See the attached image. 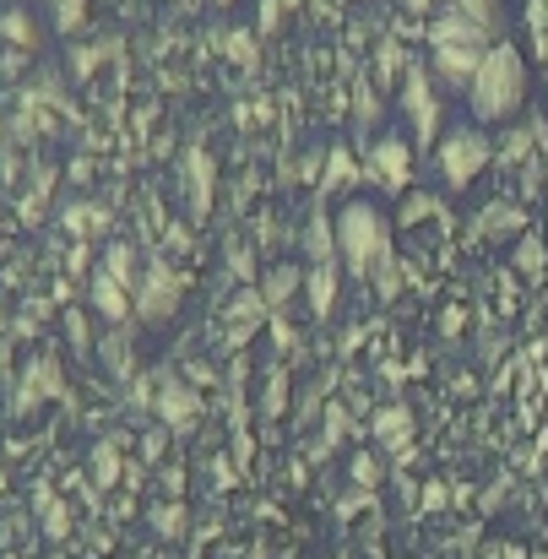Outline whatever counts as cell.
I'll list each match as a JSON object with an SVG mask.
<instances>
[{"label":"cell","instance_id":"cell-2","mask_svg":"<svg viewBox=\"0 0 548 559\" xmlns=\"http://www.w3.org/2000/svg\"><path fill=\"white\" fill-rule=\"evenodd\" d=\"M391 255H396V250H391L385 217H380L369 201H348V206L337 212V261H343V272H348V277H374L380 261H391Z\"/></svg>","mask_w":548,"mask_h":559},{"label":"cell","instance_id":"cell-13","mask_svg":"<svg viewBox=\"0 0 548 559\" xmlns=\"http://www.w3.org/2000/svg\"><path fill=\"white\" fill-rule=\"evenodd\" d=\"M337 272H343V261H315V266L305 272V299H310L315 321H326L332 305H337Z\"/></svg>","mask_w":548,"mask_h":559},{"label":"cell","instance_id":"cell-1","mask_svg":"<svg viewBox=\"0 0 548 559\" xmlns=\"http://www.w3.org/2000/svg\"><path fill=\"white\" fill-rule=\"evenodd\" d=\"M467 98H473L478 120H511L522 109V98H527V60H522V49L516 44H495L484 55Z\"/></svg>","mask_w":548,"mask_h":559},{"label":"cell","instance_id":"cell-14","mask_svg":"<svg viewBox=\"0 0 548 559\" xmlns=\"http://www.w3.org/2000/svg\"><path fill=\"white\" fill-rule=\"evenodd\" d=\"M522 228H527V212L516 201H495V206H484L473 217V234L478 239H500V234H522Z\"/></svg>","mask_w":548,"mask_h":559},{"label":"cell","instance_id":"cell-10","mask_svg":"<svg viewBox=\"0 0 548 559\" xmlns=\"http://www.w3.org/2000/svg\"><path fill=\"white\" fill-rule=\"evenodd\" d=\"M407 175H413V158H407L402 136H380L374 153H369V180H374L380 190H402L407 186Z\"/></svg>","mask_w":548,"mask_h":559},{"label":"cell","instance_id":"cell-30","mask_svg":"<svg viewBox=\"0 0 548 559\" xmlns=\"http://www.w3.org/2000/svg\"><path fill=\"white\" fill-rule=\"evenodd\" d=\"M65 326H71V343H76V354H87V348H93V332H87V321H82V316H65Z\"/></svg>","mask_w":548,"mask_h":559},{"label":"cell","instance_id":"cell-35","mask_svg":"<svg viewBox=\"0 0 548 559\" xmlns=\"http://www.w3.org/2000/svg\"><path fill=\"white\" fill-rule=\"evenodd\" d=\"M374 115H380V109H374V93H369V87H359V120H374Z\"/></svg>","mask_w":548,"mask_h":559},{"label":"cell","instance_id":"cell-32","mask_svg":"<svg viewBox=\"0 0 548 559\" xmlns=\"http://www.w3.org/2000/svg\"><path fill=\"white\" fill-rule=\"evenodd\" d=\"M5 33H16L22 44H33V27H27V16H5Z\"/></svg>","mask_w":548,"mask_h":559},{"label":"cell","instance_id":"cell-27","mask_svg":"<svg viewBox=\"0 0 548 559\" xmlns=\"http://www.w3.org/2000/svg\"><path fill=\"white\" fill-rule=\"evenodd\" d=\"M527 153H533V131H516V136L500 147V164H522Z\"/></svg>","mask_w":548,"mask_h":559},{"label":"cell","instance_id":"cell-16","mask_svg":"<svg viewBox=\"0 0 548 559\" xmlns=\"http://www.w3.org/2000/svg\"><path fill=\"white\" fill-rule=\"evenodd\" d=\"M255 288H261V299H266L272 310H283V305H288V299H294V294L305 288V266L283 261V266H272V272H266V277H261Z\"/></svg>","mask_w":548,"mask_h":559},{"label":"cell","instance_id":"cell-24","mask_svg":"<svg viewBox=\"0 0 548 559\" xmlns=\"http://www.w3.org/2000/svg\"><path fill=\"white\" fill-rule=\"evenodd\" d=\"M402 283H407V266L391 255V261H380V272H374V294L380 299H396L402 294Z\"/></svg>","mask_w":548,"mask_h":559},{"label":"cell","instance_id":"cell-34","mask_svg":"<svg viewBox=\"0 0 548 559\" xmlns=\"http://www.w3.org/2000/svg\"><path fill=\"white\" fill-rule=\"evenodd\" d=\"M272 337H277V348H294V332H288L283 316H272Z\"/></svg>","mask_w":548,"mask_h":559},{"label":"cell","instance_id":"cell-29","mask_svg":"<svg viewBox=\"0 0 548 559\" xmlns=\"http://www.w3.org/2000/svg\"><path fill=\"white\" fill-rule=\"evenodd\" d=\"M429 212H440V201H434V195H413V201L402 206V223H418V217H429Z\"/></svg>","mask_w":548,"mask_h":559},{"label":"cell","instance_id":"cell-31","mask_svg":"<svg viewBox=\"0 0 548 559\" xmlns=\"http://www.w3.org/2000/svg\"><path fill=\"white\" fill-rule=\"evenodd\" d=\"M354 478H359V484H374V478H380V462H374V456H354Z\"/></svg>","mask_w":548,"mask_h":559},{"label":"cell","instance_id":"cell-17","mask_svg":"<svg viewBox=\"0 0 548 559\" xmlns=\"http://www.w3.org/2000/svg\"><path fill=\"white\" fill-rule=\"evenodd\" d=\"M65 234H76V239H93V234H104L109 228V206H98V201H76V206H65Z\"/></svg>","mask_w":548,"mask_h":559},{"label":"cell","instance_id":"cell-3","mask_svg":"<svg viewBox=\"0 0 548 559\" xmlns=\"http://www.w3.org/2000/svg\"><path fill=\"white\" fill-rule=\"evenodd\" d=\"M489 158H495L489 136L473 131V126H462V131H445V142H440V153H434V169L445 175V186L467 190L478 180V169H489Z\"/></svg>","mask_w":548,"mask_h":559},{"label":"cell","instance_id":"cell-22","mask_svg":"<svg viewBox=\"0 0 548 559\" xmlns=\"http://www.w3.org/2000/svg\"><path fill=\"white\" fill-rule=\"evenodd\" d=\"M527 33H533V55L548 66V0H527Z\"/></svg>","mask_w":548,"mask_h":559},{"label":"cell","instance_id":"cell-7","mask_svg":"<svg viewBox=\"0 0 548 559\" xmlns=\"http://www.w3.org/2000/svg\"><path fill=\"white\" fill-rule=\"evenodd\" d=\"M272 305L261 299V288H245V294H234V305H228V348H245L261 326H272Z\"/></svg>","mask_w":548,"mask_h":559},{"label":"cell","instance_id":"cell-20","mask_svg":"<svg viewBox=\"0 0 548 559\" xmlns=\"http://www.w3.org/2000/svg\"><path fill=\"white\" fill-rule=\"evenodd\" d=\"M104 272H109V277H120L131 294H136V283H142V277H136V250H131V245H109V255H104Z\"/></svg>","mask_w":548,"mask_h":559},{"label":"cell","instance_id":"cell-4","mask_svg":"<svg viewBox=\"0 0 548 559\" xmlns=\"http://www.w3.org/2000/svg\"><path fill=\"white\" fill-rule=\"evenodd\" d=\"M131 299H136V316H142V321H169L184 299L180 272H175L169 261H147V272H142V283H136Z\"/></svg>","mask_w":548,"mask_h":559},{"label":"cell","instance_id":"cell-26","mask_svg":"<svg viewBox=\"0 0 548 559\" xmlns=\"http://www.w3.org/2000/svg\"><path fill=\"white\" fill-rule=\"evenodd\" d=\"M38 516H44V533H55V538H60V533L71 527V516H65V506H60V500H49V495L38 500Z\"/></svg>","mask_w":548,"mask_h":559},{"label":"cell","instance_id":"cell-9","mask_svg":"<svg viewBox=\"0 0 548 559\" xmlns=\"http://www.w3.org/2000/svg\"><path fill=\"white\" fill-rule=\"evenodd\" d=\"M489 49H495V44H489ZM489 49H473V44H434V76H440L445 87H473V76H478V66H484Z\"/></svg>","mask_w":548,"mask_h":559},{"label":"cell","instance_id":"cell-18","mask_svg":"<svg viewBox=\"0 0 548 559\" xmlns=\"http://www.w3.org/2000/svg\"><path fill=\"white\" fill-rule=\"evenodd\" d=\"M184 175H190V206H195V217H206V201H212V164H206L201 147L184 153Z\"/></svg>","mask_w":548,"mask_h":559},{"label":"cell","instance_id":"cell-33","mask_svg":"<svg viewBox=\"0 0 548 559\" xmlns=\"http://www.w3.org/2000/svg\"><path fill=\"white\" fill-rule=\"evenodd\" d=\"M228 49H234V55H239V60H245V66H250V60H255V49H250V38H245V33H234V38H228Z\"/></svg>","mask_w":548,"mask_h":559},{"label":"cell","instance_id":"cell-6","mask_svg":"<svg viewBox=\"0 0 548 559\" xmlns=\"http://www.w3.org/2000/svg\"><path fill=\"white\" fill-rule=\"evenodd\" d=\"M153 413H158V424H164V429L184 435V429H195V424H201L206 402H201V391H195V385H184V380H164V385H158V396H153Z\"/></svg>","mask_w":548,"mask_h":559},{"label":"cell","instance_id":"cell-11","mask_svg":"<svg viewBox=\"0 0 548 559\" xmlns=\"http://www.w3.org/2000/svg\"><path fill=\"white\" fill-rule=\"evenodd\" d=\"M489 38H495V33L478 27V22H473L467 11H456V5L429 22V44H473V49H489Z\"/></svg>","mask_w":548,"mask_h":559},{"label":"cell","instance_id":"cell-23","mask_svg":"<svg viewBox=\"0 0 548 559\" xmlns=\"http://www.w3.org/2000/svg\"><path fill=\"white\" fill-rule=\"evenodd\" d=\"M93 478H98V489H109V484L120 478V445H115V440H104V445L93 451Z\"/></svg>","mask_w":548,"mask_h":559},{"label":"cell","instance_id":"cell-28","mask_svg":"<svg viewBox=\"0 0 548 559\" xmlns=\"http://www.w3.org/2000/svg\"><path fill=\"white\" fill-rule=\"evenodd\" d=\"M283 402H288V370L272 374V385H266V413H283Z\"/></svg>","mask_w":548,"mask_h":559},{"label":"cell","instance_id":"cell-15","mask_svg":"<svg viewBox=\"0 0 548 559\" xmlns=\"http://www.w3.org/2000/svg\"><path fill=\"white\" fill-rule=\"evenodd\" d=\"M369 435L385 445V451H407V440H413V413L407 407H380L374 418H369Z\"/></svg>","mask_w":548,"mask_h":559},{"label":"cell","instance_id":"cell-19","mask_svg":"<svg viewBox=\"0 0 548 559\" xmlns=\"http://www.w3.org/2000/svg\"><path fill=\"white\" fill-rule=\"evenodd\" d=\"M359 186V164H354V153L348 147H332L326 153V180H321V195H337V190Z\"/></svg>","mask_w":548,"mask_h":559},{"label":"cell","instance_id":"cell-12","mask_svg":"<svg viewBox=\"0 0 548 559\" xmlns=\"http://www.w3.org/2000/svg\"><path fill=\"white\" fill-rule=\"evenodd\" d=\"M93 310H98L104 321H115V326H120V321H131V316H136V299H131V288H126L120 277L98 272V277H93Z\"/></svg>","mask_w":548,"mask_h":559},{"label":"cell","instance_id":"cell-38","mask_svg":"<svg viewBox=\"0 0 548 559\" xmlns=\"http://www.w3.org/2000/svg\"><path fill=\"white\" fill-rule=\"evenodd\" d=\"M217 5H223V0H217Z\"/></svg>","mask_w":548,"mask_h":559},{"label":"cell","instance_id":"cell-21","mask_svg":"<svg viewBox=\"0 0 548 559\" xmlns=\"http://www.w3.org/2000/svg\"><path fill=\"white\" fill-rule=\"evenodd\" d=\"M456 11H467L478 27H489V33H500L505 27V11H500V0H451Z\"/></svg>","mask_w":548,"mask_h":559},{"label":"cell","instance_id":"cell-8","mask_svg":"<svg viewBox=\"0 0 548 559\" xmlns=\"http://www.w3.org/2000/svg\"><path fill=\"white\" fill-rule=\"evenodd\" d=\"M49 396H60V365L55 359H27V370L16 380V396H11V413H33L38 402H49Z\"/></svg>","mask_w":548,"mask_h":559},{"label":"cell","instance_id":"cell-36","mask_svg":"<svg viewBox=\"0 0 548 559\" xmlns=\"http://www.w3.org/2000/svg\"><path fill=\"white\" fill-rule=\"evenodd\" d=\"M228 261H234V272H239V277H250V250H245V245H234V255H228Z\"/></svg>","mask_w":548,"mask_h":559},{"label":"cell","instance_id":"cell-25","mask_svg":"<svg viewBox=\"0 0 548 559\" xmlns=\"http://www.w3.org/2000/svg\"><path fill=\"white\" fill-rule=\"evenodd\" d=\"M544 261H548V250H544V239L538 234H522V245H516V272H544Z\"/></svg>","mask_w":548,"mask_h":559},{"label":"cell","instance_id":"cell-5","mask_svg":"<svg viewBox=\"0 0 548 559\" xmlns=\"http://www.w3.org/2000/svg\"><path fill=\"white\" fill-rule=\"evenodd\" d=\"M402 109H407V120H413V136L429 147V142L440 136V98H434L424 66H407V71H402Z\"/></svg>","mask_w":548,"mask_h":559},{"label":"cell","instance_id":"cell-37","mask_svg":"<svg viewBox=\"0 0 548 559\" xmlns=\"http://www.w3.org/2000/svg\"><path fill=\"white\" fill-rule=\"evenodd\" d=\"M5 365H11V337H0V374H5Z\"/></svg>","mask_w":548,"mask_h":559}]
</instances>
